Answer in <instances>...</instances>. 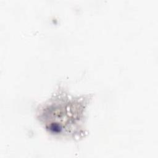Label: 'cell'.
Instances as JSON below:
<instances>
[{"mask_svg": "<svg viewBox=\"0 0 158 158\" xmlns=\"http://www.w3.org/2000/svg\"><path fill=\"white\" fill-rule=\"evenodd\" d=\"M48 129H49L50 132L52 133L58 134L61 133L62 130V127L61 125H59L58 123H51L49 126Z\"/></svg>", "mask_w": 158, "mask_h": 158, "instance_id": "1", "label": "cell"}]
</instances>
